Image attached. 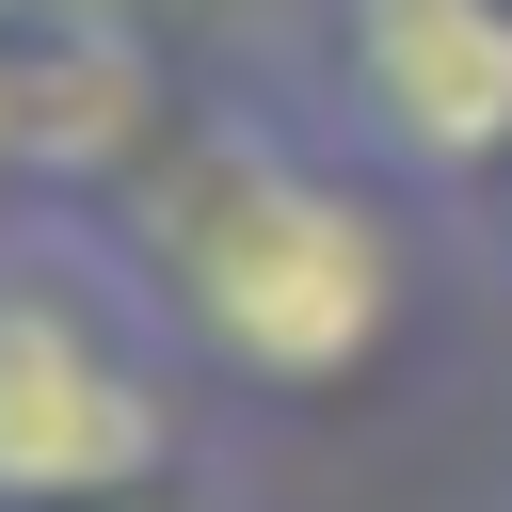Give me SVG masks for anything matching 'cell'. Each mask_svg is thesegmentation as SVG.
<instances>
[{
	"instance_id": "3",
	"label": "cell",
	"mask_w": 512,
	"mask_h": 512,
	"mask_svg": "<svg viewBox=\"0 0 512 512\" xmlns=\"http://www.w3.org/2000/svg\"><path fill=\"white\" fill-rule=\"evenodd\" d=\"M288 96L400 208H496V176H512V0H288Z\"/></svg>"
},
{
	"instance_id": "1",
	"label": "cell",
	"mask_w": 512,
	"mask_h": 512,
	"mask_svg": "<svg viewBox=\"0 0 512 512\" xmlns=\"http://www.w3.org/2000/svg\"><path fill=\"white\" fill-rule=\"evenodd\" d=\"M176 336V368L224 416H336L400 368L416 336V224L400 192L288 96V80H208L176 160L96 224Z\"/></svg>"
},
{
	"instance_id": "5",
	"label": "cell",
	"mask_w": 512,
	"mask_h": 512,
	"mask_svg": "<svg viewBox=\"0 0 512 512\" xmlns=\"http://www.w3.org/2000/svg\"><path fill=\"white\" fill-rule=\"evenodd\" d=\"M96 512H256L224 464H176V480H144V496H96Z\"/></svg>"
},
{
	"instance_id": "4",
	"label": "cell",
	"mask_w": 512,
	"mask_h": 512,
	"mask_svg": "<svg viewBox=\"0 0 512 512\" xmlns=\"http://www.w3.org/2000/svg\"><path fill=\"white\" fill-rule=\"evenodd\" d=\"M0 64H16V176H32V208H64V224H112V208L176 160V128L208 112V80H224V64H176V32H160L144 0H64V16H32Z\"/></svg>"
},
{
	"instance_id": "8",
	"label": "cell",
	"mask_w": 512,
	"mask_h": 512,
	"mask_svg": "<svg viewBox=\"0 0 512 512\" xmlns=\"http://www.w3.org/2000/svg\"><path fill=\"white\" fill-rule=\"evenodd\" d=\"M32 16H64V0H0V48H16V32H32Z\"/></svg>"
},
{
	"instance_id": "2",
	"label": "cell",
	"mask_w": 512,
	"mask_h": 512,
	"mask_svg": "<svg viewBox=\"0 0 512 512\" xmlns=\"http://www.w3.org/2000/svg\"><path fill=\"white\" fill-rule=\"evenodd\" d=\"M192 400L208 384L144 320L128 256L64 208H16L0 224V512H96L208 464Z\"/></svg>"
},
{
	"instance_id": "7",
	"label": "cell",
	"mask_w": 512,
	"mask_h": 512,
	"mask_svg": "<svg viewBox=\"0 0 512 512\" xmlns=\"http://www.w3.org/2000/svg\"><path fill=\"white\" fill-rule=\"evenodd\" d=\"M480 240H496V272H512V176H496V208H480Z\"/></svg>"
},
{
	"instance_id": "6",
	"label": "cell",
	"mask_w": 512,
	"mask_h": 512,
	"mask_svg": "<svg viewBox=\"0 0 512 512\" xmlns=\"http://www.w3.org/2000/svg\"><path fill=\"white\" fill-rule=\"evenodd\" d=\"M32 208V176H16V64H0V224Z\"/></svg>"
}]
</instances>
